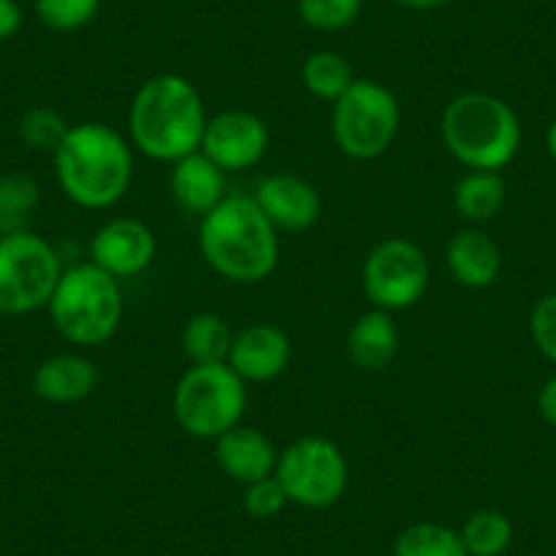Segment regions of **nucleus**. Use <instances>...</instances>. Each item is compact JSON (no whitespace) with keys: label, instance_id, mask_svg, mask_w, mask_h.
I'll use <instances>...</instances> for the list:
<instances>
[{"label":"nucleus","instance_id":"1","mask_svg":"<svg viewBox=\"0 0 556 556\" xmlns=\"http://www.w3.org/2000/svg\"><path fill=\"white\" fill-rule=\"evenodd\" d=\"M207 112L184 74L146 79L128 106V142L153 162L175 164L200 151Z\"/></svg>","mask_w":556,"mask_h":556},{"label":"nucleus","instance_id":"2","mask_svg":"<svg viewBox=\"0 0 556 556\" xmlns=\"http://www.w3.org/2000/svg\"><path fill=\"white\" fill-rule=\"evenodd\" d=\"M52 156L58 184L74 205L104 211L131 189L134 146L106 123L72 126Z\"/></svg>","mask_w":556,"mask_h":556},{"label":"nucleus","instance_id":"3","mask_svg":"<svg viewBox=\"0 0 556 556\" xmlns=\"http://www.w3.org/2000/svg\"><path fill=\"white\" fill-rule=\"evenodd\" d=\"M278 229L249 194H227L200 218V251L232 285H260L278 265Z\"/></svg>","mask_w":556,"mask_h":556},{"label":"nucleus","instance_id":"4","mask_svg":"<svg viewBox=\"0 0 556 556\" xmlns=\"http://www.w3.org/2000/svg\"><path fill=\"white\" fill-rule=\"evenodd\" d=\"M440 128L447 153L467 169L500 173L521 148V121L513 106L480 90L456 96L442 112Z\"/></svg>","mask_w":556,"mask_h":556},{"label":"nucleus","instance_id":"5","mask_svg":"<svg viewBox=\"0 0 556 556\" xmlns=\"http://www.w3.org/2000/svg\"><path fill=\"white\" fill-rule=\"evenodd\" d=\"M121 281L93 262L63 270L47 312L52 328L77 346H99L117 333L123 319Z\"/></svg>","mask_w":556,"mask_h":556},{"label":"nucleus","instance_id":"6","mask_svg":"<svg viewBox=\"0 0 556 556\" xmlns=\"http://www.w3.org/2000/svg\"><path fill=\"white\" fill-rule=\"evenodd\" d=\"M245 382L227 363L189 366L173 393V412L180 429L194 440H218L243 420Z\"/></svg>","mask_w":556,"mask_h":556},{"label":"nucleus","instance_id":"7","mask_svg":"<svg viewBox=\"0 0 556 556\" xmlns=\"http://www.w3.org/2000/svg\"><path fill=\"white\" fill-rule=\"evenodd\" d=\"M401 126L399 99L377 79H357L333 101L330 131L346 159L374 162L393 146Z\"/></svg>","mask_w":556,"mask_h":556},{"label":"nucleus","instance_id":"8","mask_svg":"<svg viewBox=\"0 0 556 556\" xmlns=\"http://www.w3.org/2000/svg\"><path fill=\"white\" fill-rule=\"evenodd\" d=\"M63 276L61 256L30 229L0 235V314L23 317L47 308Z\"/></svg>","mask_w":556,"mask_h":556},{"label":"nucleus","instance_id":"9","mask_svg":"<svg viewBox=\"0 0 556 556\" xmlns=\"http://www.w3.org/2000/svg\"><path fill=\"white\" fill-rule=\"evenodd\" d=\"M276 480L290 502L308 510H325L344 496L350 464L333 440L301 437L278 453Z\"/></svg>","mask_w":556,"mask_h":556},{"label":"nucleus","instance_id":"10","mask_svg":"<svg viewBox=\"0 0 556 556\" xmlns=\"http://www.w3.org/2000/svg\"><path fill=\"white\" fill-rule=\"evenodd\" d=\"M431 285V265L426 251L406 238H384L368 251L363 262V292L371 308L404 312L424 301Z\"/></svg>","mask_w":556,"mask_h":556},{"label":"nucleus","instance_id":"11","mask_svg":"<svg viewBox=\"0 0 556 556\" xmlns=\"http://www.w3.org/2000/svg\"><path fill=\"white\" fill-rule=\"evenodd\" d=\"M270 148L265 121L249 110H224L207 117L200 151L224 173H243L256 167Z\"/></svg>","mask_w":556,"mask_h":556},{"label":"nucleus","instance_id":"12","mask_svg":"<svg viewBox=\"0 0 556 556\" xmlns=\"http://www.w3.org/2000/svg\"><path fill=\"white\" fill-rule=\"evenodd\" d=\"M156 260V235L139 218H112L90 240V262L117 281L146 273Z\"/></svg>","mask_w":556,"mask_h":556},{"label":"nucleus","instance_id":"13","mask_svg":"<svg viewBox=\"0 0 556 556\" xmlns=\"http://www.w3.org/2000/svg\"><path fill=\"white\" fill-rule=\"evenodd\" d=\"M251 197L278 232H306L323 216V197L301 175H267Z\"/></svg>","mask_w":556,"mask_h":556},{"label":"nucleus","instance_id":"14","mask_svg":"<svg viewBox=\"0 0 556 556\" xmlns=\"http://www.w3.org/2000/svg\"><path fill=\"white\" fill-rule=\"evenodd\" d=\"M290 361V336L270 323H254L240 328L227 355V366L243 382H270L287 371Z\"/></svg>","mask_w":556,"mask_h":556},{"label":"nucleus","instance_id":"15","mask_svg":"<svg viewBox=\"0 0 556 556\" xmlns=\"http://www.w3.org/2000/svg\"><path fill=\"white\" fill-rule=\"evenodd\" d=\"M213 445H216L218 467L224 469L227 478L238 480V483L249 485L276 475L278 451L270 437L262 434L260 429L238 424L235 429L224 431L218 440H213Z\"/></svg>","mask_w":556,"mask_h":556},{"label":"nucleus","instance_id":"16","mask_svg":"<svg viewBox=\"0 0 556 556\" xmlns=\"http://www.w3.org/2000/svg\"><path fill=\"white\" fill-rule=\"evenodd\" d=\"M169 191L186 216L202 218L227 197V173L197 151L173 164Z\"/></svg>","mask_w":556,"mask_h":556},{"label":"nucleus","instance_id":"17","mask_svg":"<svg viewBox=\"0 0 556 556\" xmlns=\"http://www.w3.org/2000/svg\"><path fill=\"white\" fill-rule=\"evenodd\" d=\"M451 276L467 290H485L502 273V249L483 229H462L445 249Z\"/></svg>","mask_w":556,"mask_h":556},{"label":"nucleus","instance_id":"18","mask_svg":"<svg viewBox=\"0 0 556 556\" xmlns=\"http://www.w3.org/2000/svg\"><path fill=\"white\" fill-rule=\"evenodd\" d=\"M99 384V368L90 357L77 352L52 355L36 368L34 390L50 404H77L88 399Z\"/></svg>","mask_w":556,"mask_h":556},{"label":"nucleus","instance_id":"19","mask_svg":"<svg viewBox=\"0 0 556 556\" xmlns=\"http://www.w3.org/2000/svg\"><path fill=\"white\" fill-rule=\"evenodd\" d=\"M399 352V328L388 312L361 314L346 333V355L363 371H382Z\"/></svg>","mask_w":556,"mask_h":556},{"label":"nucleus","instance_id":"20","mask_svg":"<svg viewBox=\"0 0 556 556\" xmlns=\"http://www.w3.org/2000/svg\"><path fill=\"white\" fill-rule=\"evenodd\" d=\"M505 180L500 173L489 169H469L462 175L453 189V205L462 213V218L472 224L491 222L505 205Z\"/></svg>","mask_w":556,"mask_h":556},{"label":"nucleus","instance_id":"21","mask_svg":"<svg viewBox=\"0 0 556 556\" xmlns=\"http://www.w3.org/2000/svg\"><path fill=\"white\" fill-rule=\"evenodd\" d=\"M232 339L235 333L227 319L213 312H202L184 325L180 346L191 366H205V363H227Z\"/></svg>","mask_w":556,"mask_h":556},{"label":"nucleus","instance_id":"22","mask_svg":"<svg viewBox=\"0 0 556 556\" xmlns=\"http://www.w3.org/2000/svg\"><path fill=\"white\" fill-rule=\"evenodd\" d=\"M301 79H303V88L319 101H328L333 104L336 99L346 93L352 83H355V74H352L350 61L339 52H330V50H319L312 52V55L303 61L301 68Z\"/></svg>","mask_w":556,"mask_h":556},{"label":"nucleus","instance_id":"23","mask_svg":"<svg viewBox=\"0 0 556 556\" xmlns=\"http://www.w3.org/2000/svg\"><path fill=\"white\" fill-rule=\"evenodd\" d=\"M395 556H469L462 534L445 523L417 521L395 538Z\"/></svg>","mask_w":556,"mask_h":556},{"label":"nucleus","instance_id":"24","mask_svg":"<svg viewBox=\"0 0 556 556\" xmlns=\"http://www.w3.org/2000/svg\"><path fill=\"white\" fill-rule=\"evenodd\" d=\"M458 534L469 556H502L513 543V523L500 510H478Z\"/></svg>","mask_w":556,"mask_h":556},{"label":"nucleus","instance_id":"25","mask_svg":"<svg viewBox=\"0 0 556 556\" xmlns=\"http://www.w3.org/2000/svg\"><path fill=\"white\" fill-rule=\"evenodd\" d=\"M39 184L30 175L9 173L0 178V235L20 232L39 205Z\"/></svg>","mask_w":556,"mask_h":556},{"label":"nucleus","instance_id":"26","mask_svg":"<svg viewBox=\"0 0 556 556\" xmlns=\"http://www.w3.org/2000/svg\"><path fill=\"white\" fill-rule=\"evenodd\" d=\"M363 0H298V14L319 34L344 30L361 17Z\"/></svg>","mask_w":556,"mask_h":556},{"label":"nucleus","instance_id":"27","mask_svg":"<svg viewBox=\"0 0 556 556\" xmlns=\"http://www.w3.org/2000/svg\"><path fill=\"white\" fill-rule=\"evenodd\" d=\"M68 123L61 112H55L52 106H34V110L25 112V117L20 121V134L28 142L34 151H47L55 153L61 148L63 137L68 134Z\"/></svg>","mask_w":556,"mask_h":556},{"label":"nucleus","instance_id":"28","mask_svg":"<svg viewBox=\"0 0 556 556\" xmlns=\"http://www.w3.org/2000/svg\"><path fill=\"white\" fill-rule=\"evenodd\" d=\"M101 0H36V14L52 30H79L99 14Z\"/></svg>","mask_w":556,"mask_h":556},{"label":"nucleus","instance_id":"29","mask_svg":"<svg viewBox=\"0 0 556 556\" xmlns=\"http://www.w3.org/2000/svg\"><path fill=\"white\" fill-rule=\"evenodd\" d=\"M287 505H290V500H287L285 489L276 480V475L256 480V483H249L243 491V507L251 518H262L265 521V518L278 516Z\"/></svg>","mask_w":556,"mask_h":556},{"label":"nucleus","instance_id":"30","mask_svg":"<svg viewBox=\"0 0 556 556\" xmlns=\"http://www.w3.org/2000/svg\"><path fill=\"white\" fill-rule=\"evenodd\" d=\"M529 333L538 350L556 366V292L540 298L529 317Z\"/></svg>","mask_w":556,"mask_h":556},{"label":"nucleus","instance_id":"31","mask_svg":"<svg viewBox=\"0 0 556 556\" xmlns=\"http://www.w3.org/2000/svg\"><path fill=\"white\" fill-rule=\"evenodd\" d=\"M23 25V9L17 0H0V41L12 39Z\"/></svg>","mask_w":556,"mask_h":556},{"label":"nucleus","instance_id":"32","mask_svg":"<svg viewBox=\"0 0 556 556\" xmlns=\"http://www.w3.org/2000/svg\"><path fill=\"white\" fill-rule=\"evenodd\" d=\"M538 412L545 424L556 429V374L551 379H545V384L540 388L538 395Z\"/></svg>","mask_w":556,"mask_h":556},{"label":"nucleus","instance_id":"33","mask_svg":"<svg viewBox=\"0 0 556 556\" xmlns=\"http://www.w3.org/2000/svg\"><path fill=\"white\" fill-rule=\"evenodd\" d=\"M399 7L412 9V12H431V9L445 7L447 0H395Z\"/></svg>","mask_w":556,"mask_h":556},{"label":"nucleus","instance_id":"34","mask_svg":"<svg viewBox=\"0 0 556 556\" xmlns=\"http://www.w3.org/2000/svg\"><path fill=\"white\" fill-rule=\"evenodd\" d=\"M545 142H548V153H551V159H554V162H556V121L551 123V128H548V139H545Z\"/></svg>","mask_w":556,"mask_h":556}]
</instances>
